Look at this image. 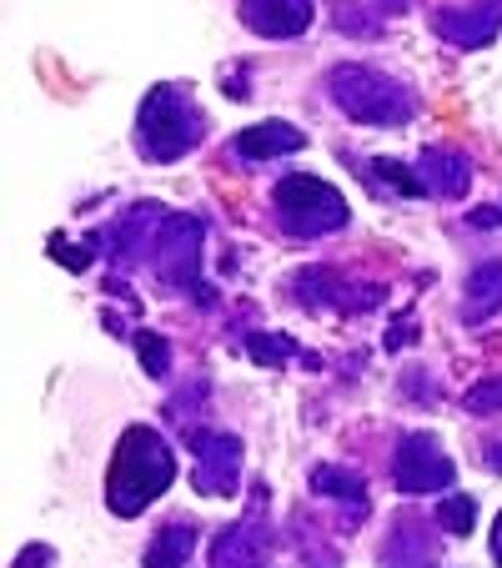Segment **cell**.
<instances>
[{
    "mask_svg": "<svg viewBox=\"0 0 502 568\" xmlns=\"http://www.w3.org/2000/svg\"><path fill=\"white\" fill-rule=\"evenodd\" d=\"M176 483V453L172 443L161 438L156 428L136 423V428L121 433L116 458H111L106 473V504L116 518H136L156 504L166 488Z\"/></svg>",
    "mask_w": 502,
    "mask_h": 568,
    "instance_id": "6da1fadb",
    "label": "cell"
},
{
    "mask_svg": "<svg viewBox=\"0 0 502 568\" xmlns=\"http://www.w3.org/2000/svg\"><path fill=\"white\" fill-rule=\"evenodd\" d=\"M206 136V116L186 87H151L136 116V146L146 161H182Z\"/></svg>",
    "mask_w": 502,
    "mask_h": 568,
    "instance_id": "7a4b0ae2",
    "label": "cell"
},
{
    "mask_svg": "<svg viewBox=\"0 0 502 568\" xmlns=\"http://www.w3.org/2000/svg\"><path fill=\"white\" fill-rule=\"evenodd\" d=\"M331 101L342 106V116L362 121V126H407L417 116V97L392 81V75L372 71V65H337L327 75Z\"/></svg>",
    "mask_w": 502,
    "mask_h": 568,
    "instance_id": "3957f363",
    "label": "cell"
},
{
    "mask_svg": "<svg viewBox=\"0 0 502 568\" xmlns=\"http://www.w3.org/2000/svg\"><path fill=\"white\" fill-rule=\"evenodd\" d=\"M272 212H277L287 236H327V232H337V226H347V216H352L337 186L321 182V176H307V172L281 176L277 192H272Z\"/></svg>",
    "mask_w": 502,
    "mask_h": 568,
    "instance_id": "277c9868",
    "label": "cell"
},
{
    "mask_svg": "<svg viewBox=\"0 0 502 568\" xmlns=\"http://www.w3.org/2000/svg\"><path fill=\"white\" fill-rule=\"evenodd\" d=\"M151 267L172 292H192L202 307H212V292L202 282V222L196 216H172L166 212V226L156 236V252H151Z\"/></svg>",
    "mask_w": 502,
    "mask_h": 568,
    "instance_id": "5b68a950",
    "label": "cell"
},
{
    "mask_svg": "<svg viewBox=\"0 0 502 568\" xmlns=\"http://www.w3.org/2000/svg\"><path fill=\"white\" fill-rule=\"evenodd\" d=\"M212 568H272V528H267V483H257L252 514L222 528L212 544Z\"/></svg>",
    "mask_w": 502,
    "mask_h": 568,
    "instance_id": "8992f818",
    "label": "cell"
},
{
    "mask_svg": "<svg viewBox=\"0 0 502 568\" xmlns=\"http://www.w3.org/2000/svg\"><path fill=\"white\" fill-rule=\"evenodd\" d=\"M452 478H458V468H452V458L438 448V438H428V433L402 438V448L392 453V483L412 498L442 494V488H452Z\"/></svg>",
    "mask_w": 502,
    "mask_h": 568,
    "instance_id": "52a82bcc",
    "label": "cell"
},
{
    "mask_svg": "<svg viewBox=\"0 0 502 568\" xmlns=\"http://www.w3.org/2000/svg\"><path fill=\"white\" fill-rule=\"evenodd\" d=\"M192 483L196 494L206 498H232L236 494V478H242V438L232 433H192Z\"/></svg>",
    "mask_w": 502,
    "mask_h": 568,
    "instance_id": "ba28073f",
    "label": "cell"
},
{
    "mask_svg": "<svg viewBox=\"0 0 502 568\" xmlns=\"http://www.w3.org/2000/svg\"><path fill=\"white\" fill-rule=\"evenodd\" d=\"M161 226H166V212H161L156 202H141V206H131L106 236H96V247H106L121 267H141V262H151V252H156Z\"/></svg>",
    "mask_w": 502,
    "mask_h": 568,
    "instance_id": "9c48e42d",
    "label": "cell"
},
{
    "mask_svg": "<svg viewBox=\"0 0 502 568\" xmlns=\"http://www.w3.org/2000/svg\"><path fill=\"white\" fill-rule=\"evenodd\" d=\"M432 31L458 51H482L492 45V36L502 31V0H478V6H448L432 11Z\"/></svg>",
    "mask_w": 502,
    "mask_h": 568,
    "instance_id": "30bf717a",
    "label": "cell"
},
{
    "mask_svg": "<svg viewBox=\"0 0 502 568\" xmlns=\"http://www.w3.org/2000/svg\"><path fill=\"white\" fill-rule=\"evenodd\" d=\"M242 21L267 41H291L311 26V0H242Z\"/></svg>",
    "mask_w": 502,
    "mask_h": 568,
    "instance_id": "8fae6325",
    "label": "cell"
},
{
    "mask_svg": "<svg viewBox=\"0 0 502 568\" xmlns=\"http://www.w3.org/2000/svg\"><path fill=\"white\" fill-rule=\"evenodd\" d=\"M297 297L307 307H337V312H367L382 302V287H362V292H347V282L327 267H307L297 277Z\"/></svg>",
    "mask_w": 502,
    "mask_h": 568,
    "instance_id": "7c38bea8",
    "label": "cell"
},
{
    "mask_svg": "<svg viewBox=\"0 0 502 568\" xmlns=\"http://www.w3.org/2000/svg\"><path fill=\"white\" fill-rule=\"evenodd\" d=\"M417 176H422V186H428L432 196H442V202H462L472 186V166L462 151H448V146H428L422 156H417Z\"/></svg>",
    "mask_w": 502,
    "mask_h": 568,
    "instance_id": "4fadbf2b",
    "label": "cell"
},
{
    "mask_svg": "<svg viewBox=\"0 0 502 568\" xmlns=\"http://www.w3.org/2000/svg\"><path fill=\"white\" fill-rule=\"evenodd\" d=\"M382 568H438V534L417 518H397L382 544Z\"/></svg>",
    "mask_w": 502,
    "mask_h": 568,
    "instance_id": "5bb4252c",
    "label": "cell"
},
{
    "mask_svg": "<svg viewBox=\"0 0 502 568\" xmlns=\"http://www.w3.org/2000/svg\"><path fill=\"white\" fill-rule=\"evenodd\" d=\"M307 146V136H301L297 126H287V121H262V126H246L242 136H236V151H242L246 161H272V156H291V151Z\"/></svg>",
    "mask_w": 502,
    "mask_h": 568,
    "instance_id": "9a60e30c",
    "label": "cell"
},
{
    "mask_svg": "<svg viewBox=\"0 0 502 568\" xmlns=\"http://www.w3.org/2000/svg\"><path fill=\"white\" fill-rule=\"evenodd\" d=\"M192 548H196V524L192 518H172V524L156 528V538H151L146 564L141 568H186Z\"/></svg>",
    "mask_w": 502,
    "mask_h": 568,
    "instance_id": "2e32d148",
    "label": "cell"
},
{
    "mask_svg": "<svg viewBox=\"0 0 502 568\" xmlns=\"http://www.w3.org/2000/svg\"><path fill=\"white\" fill-rule=\"evenodd\" d=\"M311 488H317L321 498H347L357 514L367 508V483H362V473H352V468L321 463V468H311Z\"/></svg>",
    "mask_w": 502,
    "mask_h": 568,
    "instance_id": "e0dca14e",
    "label": "cell"
},
{
    "mask_svg": "<svg viewBox=\"0 0 502 568\" xmlns=\"http://www.w3.org/2000/svg\"><path fill=\"white\" fill-rule=\"evenodd\" d=\"M468 297H472V307H468L472 322L502 307V262H482V267L472 272V277H468Z\"/></svg>",
    "mask_w": 502,
    "mask_h": 568,
    "instance_id": "ac0fdd59",
    "label": "cell"
},
{
    "mask_svg": "<svg viewBox=\"0 0 502 568\" xmlns=\"http://www.w3.org/2000/svg\"><path fill=\"white\" fill-rule=\"evenodd\" d=\"M246 357H252L257 367H281V363L307 357V353H301V343L297 337H287V333H252L246 337Z\"/></svg>",
    "mask_w": 502,
    "mask_h": 568,
    "instance_id": "d6986e66",
    "label": "cell"
},
{
    "mask_svg": "<svg viewBox=\"0 0 502 568\" xmlns=\"http://www.w3.org/2000/svg\"><path fill=\"white\" fill-rule=\"evenodd\" d=\"M472 524H478V504H472L468 494H448V498L438 504V528H442V534L468 538Z\"/></svg>",
    "mask_w": 502,
    "mask_h": 568,
    "instance_id": "ffe728a7",
    "label": "cell"
},
{
    "mask_svg": "<svg viewBox=\"0 0 502 568\" xmlns=\"http://www.w3.org/2000/svg\"><path fill=\"white\" fill-rule=\"evenodd\" d=\"M367 172H372L377 182H387V186H392L397 196H422V192H428V186H422V176H417V172H407L402 161H367Z\"/></svg>",
    "mask_w": 502,
    "mask_h": 568,
    "instance_id": "44dd1931",
    "label": "cell"
},
{
    "mask_svg": "<svg viewBox=\"0 0 502 568\" xmlns=\"http://www.w3.org/2000/svg\"><path fill=\"white\" fill-rule=\"evenodd\" d=\"M136 353H141V367H146L151 377L172 373V343H166L161 333H146V327H141V333H136Z\"/></svg>",
    "mask_w": 502,
    "mask_h": 568,
    "instance_id": "7402d4cb",
    "label": "cell"
},
{
    "mask_svg": "<svg viewBox=\"0 0 502 568\" xmlns=\"http://www.w3.org/2000/svg\"><path fill=\"white\" fill-rule=\"evenodd\" d=\"M462 408L478 413V418L502 413V377H482V383H472L468 393H462Z\"/></svg>",
    "mask_w": 502,
    "mask_h": 568,
    "instance_id": "603a6c76",
    "label": "cell"
},
{
    "mask_svg": "<svg viewBox=\"0 0 502 568\" xmlns=\"http://www.w3.org/2000/svg\"><path fill=\"white\" fill-rule=\"evenodd\" d=\"M297 538H307V544H317V538H311V524L307 518H297ZM297 564L301 568H337V554H317V548H297Z\"/></svg>",
    "mask_w": 502,
    "mask_h": 568,
    "instance_id": "cb8c5ba5",
    "label": "cell"
},
{
    "mask_svg": "<svg viewBox=\"0 0 502 568\" xmlns=\"http://www.w3.org/2000/svg\"><path fill=\"white\" fill-rule=\"evenodd\" d=\"M51 257H55V262H65L71 272H86L96 252H86V247H75V242H61V236H55V242H51Z\"/></svg>",
    "mask_w": 502,
    "mask_h": 568,
    "instance_id": "d4e9b609",
    "label": "cell"
},
{
    "mask_svg": "<svg viewBox=\"0 0 502 568\" xmlns=\"http://www.w3.org/2000/svg\"><path fill=\"white\" fill-rule=\"evenodd\" d=\"M45 564H51V548L45 544H31L21 558H16V568H45Z\"/></svg>",
    "mask_w": 502,
    "mask_h": 568,
    "instance_id": "484cf974",
    "label": "cell"
},
{
    "mask_svg": "<svg viewBox=\"0 0 502 568\" xmlns=\"http://www.w3.org/2000/svg\"><path fill=\"white\" fill-rule=\"evenodd\" d=\"M468 222H472V226H502V202H498V206H482V212H472Z\"/></svg>",
    "mask_w": 502,
    "mask_h": 568,
    "instance_id": "4316f807",
    "label": "cell"
},
{
    "mask_svg": "<svg viewBox=\"0 0 502 568\" xmlns=\"http://www.w3.org/2000/svg\"><path fill=\"white\" fill-rule=\"evenodd\" d=\"M488 468H492V473H502V443H492V453H488Z\"/></svg>",
    "mask_w": 502,
    "mask_h": 568,
    "instance_id": "83f0119b",
    "label": "cell"
},
{
    "mask_svg": "<svg viewBox=\"0 0 502 568\" xmlns=\"http://www.w3.org/2000/svg\"><path fill=\"white\" fill-rule=\"evenodd\" d=\"M492 554H498V564H502V514H498V528H492Z\"/></svg>",
    "mask_w": 502,
    "mask_h": 568,
    "instance_id": "f1b7e54d",
    "label": "cell"
}]
</instances>
